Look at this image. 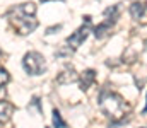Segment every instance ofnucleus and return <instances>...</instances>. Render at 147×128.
Returning a JSON list of instances; mask_svg holds the SVG:
<instances>
[{"mask_svg": "<svg viewBox=\"0 0 147 128\" xmlns=\"http://www.w3.org/2000/svg\"><path fill=\"white\" fill-rule=\"evenodd\" d=\"M7 19H9V22L12 24V27L17 31V34H21V36L31 34L38 26L36 5L31 3V2L14 5V7L7 12Z\"/></svg>", "mask_w": 147, "mask_h": 128, "instance_id": "nucleus-1", "label": "nucleus"}, {"mask_svg": "<svg viewBox=\"0 0 147 128\" xmlns=\"http://www.w3.org/2000/svg\"><path fill=\"white\" fill-rule=\"evenodd\" d=\"M99 108L108 118H111V121H123V116L128 113V106L123 101V97L111 92V90H103L101 92Z\"/></svg>", "mask_w": 147, "mask_h": 128, "instance_id": "nucleus-2", "label": "nucleus"}, {"mask_svg": "<svg viewBox=\"0 0 147 128\" xmlns=\"http://www.w3.org/2000/svg\"><path fill=\"white\" fill-rule=\"evenodd\" d=\"M22 68L29 75H41L46 70V60L41 53L38 51H29L22 58Z\"/></svg>", "mask_w": 147, "mask_h": 128, "instance_id": "nucleus-3", "label": "nucleus"}, {"mask_svg": "<svg viewBox=\"0 0 147 128\" xmlns=\"http://www.w3.org/2000/svg\"><path fill=\"white\" fill-rule=\"evenodd\" d=\"M89 31H91V17H86V24H82L74 34H70V36L67 38V46H69L72 51H75L82 43L86 41Z\"/></svg>", "mask_w": 147, "mask_h": 128, "instance_id": "nucleus-4", "label": "nucleus"}, {"mask_svg": "<svg viewBox=\"0 0 147 128\" xmlns=\"http://www.w3.org/2000/svg\"><path fill=\"white\" fill-rule=\"evenodd\" d=\"M77 79H79L77 72L74 70L72 67H67L65 70H62V72L58 74L57 82H58V84H70V82H75Z\"/></svg>", "mask_w": 147, "mask_h": 128, "instance_id": "nucleus-5", "label": "nucleus"}, {"mask_svg": "<svg viewBox=\"0 0 147 128\" xmlns=\"http://www.w3.org/2000/svg\"><path fill=\"white\" fill-rule=\"evenodd\" d=\"M12 113H14V106L10 103H7V101H2L0 103V127L10 120Z\"/></svg>", "mask_w": 147, "mask_h": 128, "instance_id": "nucleus-6", "label": "nucleus"}, {"mask_svg": "<svg viewBox=\"0 0 147 128\" xmlns=\"http://www.w3.org/2000/svg\"><path fill=\"white\" fill-rule=\"evenodd\" d=\"M96 80V72L94 70H86V72H82V77H80V89L82 90H87L92 82Z\"/></svg>", "mask_w": 147, "mask_h": 128, "instance_id": "nucleus-7", "label": "nucleus"}, {"mask_svg": "<svg viewBox=\"0 0 147 128\" xmlns=\"http://www.w3.org/2000/svg\"><path fill=\"white\" fill-rule=\"evenodd\" d=\"M144 12H146V7H144L140 2H135V3L130 5V15H132L134 19H142Z\"/></svg>", "mask_w": 147, "mask_h": 128, "instance_id": "nucleus-8", "label": "nucleus"}, {"mask_svg": "<svg viewBox=\"0 0 147 128\" xmlns=\"http://www.w3.org/2000/svg\"><path fill=\"white\" fill-rule=\"evenodd\" d=\"M53 127L55 128H65V121L62 120V115L58 109L53 111Z\"/></svg>", "mask_w": 147, "mask_h": 128, "instance_id": "nucleus-9", "label": "nucleus"}, {"mask_svg": "<svg viewBox=\"0 0 147 128\" xmlns=\"http://www.w3.org/2000/svg\"><path fill=\"white\" fill-rule=\"evenodd\" d=\"M10 80V75H9V72L3 68V67H0V87H3V85L7 84Z\"/></svg>", "mask_w": 147, "mask_h": 128, "instance_id": "nucleus-10", "label": "nucleus"}, {"mask_svg": "<svg viewBox=\"0 0 147 128\" xmlns=\"http://www.w3.org/2000/svg\"><path fill=\"white\" fill-rule=\"evenodd\" d=\"M5 97H7V92H5V89H3V87H0V103H2V101H5Z\"/></svg>", "mask_w": 147, "mask_h": 128, "instance_id": "nucleus-11", "label": "nucleus"}, {"mask_svg": "<svg viewBox=\"0 0 147 128\" xmlns=\"http://www.w3.org/2000/svg\"><path fill=\"white\" fill-rule=\"evenodd\" d=\"M2 56H3V53H2V50H0V58H2Z\"/></svg>", "mask_w": 147, "mask_h": 128, "instance_id": "nucleus-12", "label": "nucleus"}, {"mask_svg": "<svg viewBox=\"0 0 147 128\" xmlns=\"http://www.w3.org/2000/svg\"><path fill=\"white\" fill-rule=\"evenodd\" d=\"M144 113H147V106H146V109H144Z\"/></svg>", "mask_w": 147, "mask_h": 128, "instance_id": "nucleus-13", "label": "nucleus"}]
</instances>
